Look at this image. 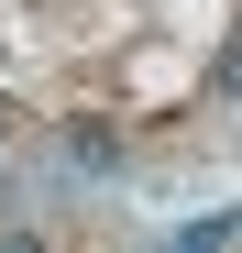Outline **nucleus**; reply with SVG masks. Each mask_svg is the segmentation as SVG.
<instances>
[{
    "label": "nucleus",
    "mask_w": 242,
    "mask_h": 253,
    "mask_svg": "<svg viewBox=\"0 0 242 253\" xmlns=\"http://www.w3.org/2000/svg\"><path fill=\"white\" fill-rule=\"evenodd\" d=\"M66 154H77V165H88V176H99V165L121 154V132H110V121H77V132H66Z\"/></svg>",
    "instance_id": "obj_1"
},
{
    "label": "nucleus",
    "mask_w": 242,
    "mask_h": 253,
    "mask_svg": "<svg viewBox=\"0 0 242 253\" xmlns=\"http://www.w3.org/2000/svg\"><path fill=\"white\" fill-rule=\"evenodd\" d=\"M11 132H22V110H0V143H11Z\"/></svg>",
    "instance_id": "obj_2"
}]
</instances>
